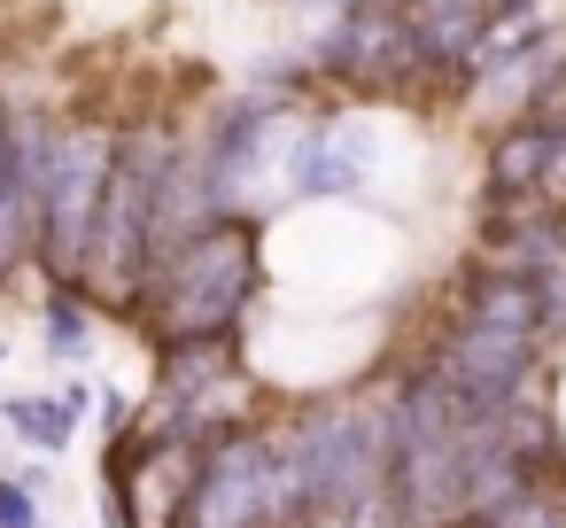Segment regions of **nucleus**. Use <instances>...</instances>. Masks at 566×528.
Masks as SVG:
<instances>
[{
  "label": "nucleus",
  "instance_id": "obj_1",
  "mask_svg": "<svg viewBox=\"0 0 566 528\" xmlns=\"http://www.w3.org/2000/svg\"><path fill=\"white\" fill-rule=\"evenodd\" d=\"M473 427L481 412L434 373H403L388 396V505L403 528H458L473 497Z\"/></svg>",
  "mask_w": 566,
  "mask_h": 528
},
{
  "label": "nucleus",
  "instance_id": "obj_2",
  "mask_svg": "<svg viewBox=\"0 0 566 528\" xmlns=\"http://www.w3.org/2000/svg\"><path fill=\"white\" fill-rule=\"evenodd\" d=\"M256 288H264V234H256V218L218 210L187 241L164 249V265L140 288V311H148L164 350L171 342H226L249 319Z\"/></svg>",
  "mask_w": 566,
  "mask_h": 528
},
{
  "label": "nucleus",
  "instance_id": "obj_3",
  "mask_svg": "<svg viewBox=\"0 0 566 528\" xmlns=\"http://www.w3.org/2000/svg\"><path fill=\"white\" fill-rule=\"evenodd\" d=\"M171 156H179V133L171 125L117 133L109 187H102V218H94V249H86V280H78L109 311H140V288H148V265H156V203H164Z\"/></svg>",
  "mask_w": 566,
  "mask_h": 528
},
{
  "label": "nucleus",
  "instance_id": "obj_4",
  "mask_svg": "<svg viewBox=\"0 0 566 528\" xmlns=\"http://www.w3.org/2000/svg\"><path fill=\"white\" fill-rule=\"evenodd\" d=\"M109 156L117 133L78 117L55 125V156H48V203H40V241L32 265L48 288H78L86 280V249H94V218H102V187H109Z\"/></svg>",
  "mask_w": 566,
  "mask_h": 528
},
{
  "label": "nucleus",
  "instance_id": "obj_5",
  "mask_svg": "<svg viewBox=\"0 0 566 528\" xmlns=\"http://www.w3.org/2000/svg\"><path fill=\"white\" fill-rule=\"evenodd\" d=\"M179 528H287V513H280V435H264L256 420L210 427Z\"/></svg>",
  "mask_w": 566,
  "mask_h": 528
},
{
  "label": "nucleus",
  "instance_id": "obj_6",
  "mask_svg": "<svg viewBox=\"0 0 566 528\" xmlns=\"http://www.w3.org/2000/svg\"><path fill=\"white\" fill-rule=\"evenodd\" d=\"M543 334H527V327H496V319H473V311H458V327L434 342V373L473 404V412H496V404H512V396H527V381H535V350Z\"/></svg>",
  "mask_w": 566,
  "mask_h": 528
},
{
  "label": "nucleus",
  "instance_id": "obj_7",
  "mask_svg": "<svg viewBox=\"0 0 566 528\" xmlns=\"http://www.w3.org/2000/svg\"><path fill=\"white\" fill-rule=\"evenodd\" d=\"M311 63H318L334 86H357V94L403 86V79L419 71L403 0H349V9L318 32V55H311Z\"/></svg>",
  "mask_w": 566,
  "mask_h": 528
},
{
  "label": "nucleus",
  "instance_id": "obj_8",
  "mask_svg": "<svg viewBox=\"0 0 566 528\" xmlns=\"http://www.w3.org/2000/svg\"><path fill=\"white\" fill-rule=\"evenodd\" d=\"M195 466H202V435L187 427H148V435H125L117 443V520L125 528H179L187 513V489H195Z\"/></svg>",
  "mask_w": 566,
  "mask_h": 528
},
{
  "label": "nucleus",
  "instance_id": "obj_9",
  "mask_svg": "<svg viewBox=\"0 0 566 528\" xmlns=\"http://www.w3.org/2000/svg\"><path fill=\"white\" fill-rule=\"evenodd\" d=\"M48 156H55V117L9 102V172H0V288L32 265L40 203H48Z\"/></svg>",
  "mask_w": 566,
  "mask_h": 528
},
{
  "label": "nucleus",
  "instance_id": "obj_10",
  "mask_svg": "<svg viewBox=\"0 0 566 528\" xmlns=\"http://www.w3.org/2000/svg\"><path fill=\"white\" fill-rule=\"evenodd\" d=\"M365 179H373V148H365V133H357L349 117H303L295 148H287V187H295V195H326V203H342V195H357Z\"/></svg>",
  "mask_w": 566,
  "mask_h": 528
},
{
  "label": "nucleus",
  "instance_id": "obj_11",
  "mask_svg": "<svg viewBox=\"0 0 566 528\" xmlns=\"http://www.w3.org/2000/svg\"><path fill=\"white\" fill-rule=\"evenodd\" d=\"M551 148H558V125H551V117H520V125H504L496 148H489V195H512V203L543 195V164H551Z\"/></svg>",
  "mask_w": 566,
  "mask_h": 528
},
{
  "label": "nucleus",
  "instance_id": "obj_12",
  "mask_svg": "<svg viewBox=\"0 0 566 528\" xmlns=\"http://www.w3.org/2000/svg\"><path fill=\"white\" fill-rule=\"evenodd\" d=\"M0 420H9L32 451H63V443L78 435V420L63 412V396H9V404H0Z\"/></svg>",
  "mask_w": 566,
  "mask_h": 528
},
{
  "label": "nucleus",
  "instance_id": "obj_13",
  "mask_svg": "<svg viewBox=\"0 0 566 528\" xmlns=\"http://www.w3.org/2000/svg\"><path fill=\"white\" fill-rule=\"evenodd\" d=\"M48 358H63V365L94 358V319H86L78 288H48Z\"/></svg>",
  "mask_w": 566,
  "mask_h": 528
},
{
  "label": "nucleus",
  "instance_id": "obj_14",
  "mask_svg": "<svg viewBox=\"0 0 566 528\" xmlns=\"http://www.w3.org/2000/svg\"><path fill=\"white\" fill-rule=\"evenodd\" d=\"M0 528H40V489L17 474V482H0Z\"/></svg>",
  "mask_w": 566,
  "mask_h": 528
},
{
  "label": "nucleus",
  "instance_id": "obj_15",
  "mask_svg": "<svg viewBox=\"0 0 566 528\" xmlns=\"http://www.w3.org/2000/svg\"><path fill=\"white\" fill-rule=\"evenodd\" d=\"M63 412H71V420H86V412H94V389H86V381H71V389H63Z\"/></svg>",
  "mask_w": 566,
  "mask_h": 528
},
{
  "label": "nucleus",
  "instance_id": "obj_16",
  "mask_svg": "<svg viewBox=\"0 0 566 528\" xmlns=\"http://www.w3.org/2000/svg\"><path fill=\"white\" fill-rule=\"evenodd\" d=\"M0 172H9V102H0Z\"/></svg>",
  "mask_w": 566,
  "mask_h": 528
},
{
  "label": "nucleus",
  "instance_id": "obj_17",
  "mask_svg": "<svg viewBox=\"0 0 566 528\" xmlns=\"http://www.w3.org/2000/svg\"><path fill=\"white\" fill-rule=\"evenodd\" d=\"M496 9H504V0H496Z\"/></svg>",
  "mask_w": 566,
  "mask_h": 528
}]
</instances>
